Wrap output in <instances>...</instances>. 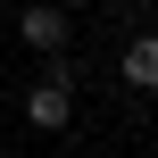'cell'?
Masks as SVG:
<instances>
[{
	"mask_svg": "<svg viewBox=\"0 0 158 158\" xmlns=\"http://www.w3.org/2000/svg\"><path fill=\"white\" fill-rule=\"evenodd\" d=\"M17 108H25L33 133H67V125H75V67H67V50L42 58V75L17 92Z\"/></svg>",
	"mask_w": 158,
	"mask_h": 158,
	"instance_id": "cell-1",
	"label": "cell"
},
{
	"mask_svg": "<svg viewBox=\"0 0 158 158\" xmlns=\"http://www.w3.org/2000/svg\"><path fill=\"white\" fill-rule=\"evenodd\" d=\"M117 75H125V92H158V33H125Z\"/></svg>",
	"mask_w": 158,
	"mask_h": 158,
	"instance_id": "cell-3",
	"label": "cell"
},
{
	"mask_svg": "<svg viewBox=\"0 0 158 158\" xmlns=\"http://www.w3.org/2000/svg\"><path fill=\"white\" fill-rule=\"evenodd\" d=\"M17 42H25L33 58H58V50L75 42V25H67V8H58V0H33V8L17 17Z\"/></svg>",
	"mask_w": 158,
	"mask_h": 158,
	"instance_id": "cell-2",
	"label": "cell"
}]
</instances>
